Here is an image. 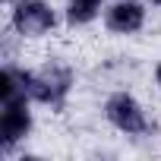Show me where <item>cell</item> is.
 Wrapping results in <instances>:
<instances>
[{"label": "cell", "mask_w": 161, "mask_h": 161, "mask_svg": "<svg viewBox=\"0 0 161 161\" xmlns=\"http://www.w3.org/2000/svg\"><path fill=\"white\" fill-rule=\"evenodd\" d=\"M145 25V7L139 0H114L104 10V29L114 35H136Z\"/></svg>", "instance_id": "obj_5"}, {"label": "cell", "mask_w": 161, "mask_h": 161, "mask_svg": "<svg viewBox=\"0 0 161 161\" xmlns=\"http://www.w3.org/2000/svg\"><path fill=\"white\" fill-rule=\"evenodd\" d=\"M148 3H155V7H161V0H148Z\"/></svg>", "instance_id": "obj_8"}, {"label": "cell", "mask_w": 161, "mask_h": 161, "mask_svg": "<svg viewBox=\"0 0 161 161\" xmlns=\"http://www.w3.org/2000/svg\"><path fill=\"white\" fill-rule=\"evenodd\" d=\"M104 120L114 130H120L123 136H145L152 130L145 108L136 101V95H130L123 89L108 95V101H104Z\"/></svg>", "instance_id": "obj_2"}, {"label": "cell", "mask_w": 161, "mask_h": 161, "mask_svg": "<svg viewBox=\"0 0 161 161\" xmlns=\"http://www.w3.org/2000/svg\"><path fill=\"white\" fill-rule=\"evenodd\" d=\"M155 86H158V89H161V63H158V66H155Z\"/></svg>", "instance_id": "obj_7"}, {"label": "cell", "mask_w": 161, "mask_h": 161, "mask_svg": "<svg viewBox=\"0 0 161 161\" xmlns=\"http://www.w3.org/2000/svg\"><path fill=\"white\" fill-rule=\"evenodd\" d=\"M76 86V76H73V66L63 63V60H47L41 63L38 69H29L25 73V89H29V98L44 104V108H54L60 111L69 98Z\"/></svg>", "instance_id": "obj_1"}, {"label": "cell", "mask_w": 161, "mask_h": 161, "mask_svg": "<svg viewBox=\"0 0 161 161\" xmlns=\"http://www.w3.org/2000/svg\"><path fill=\"white\" fill-rule=\"evenodd\" d=\"M101 0H66V22L69 25H86L98 16Z\"/></svg>", "instance_id": "obj_6"}, {"label": "cell", "mask_w": 161, "mask_h": 161, "mask_svg": "<svg viewBox=\"0 0 161 161\" xmlns=\"http://www.w3.org/2000/svg\"><path fill=\"white\" fill-rule=\"evenodd\" d=\"M10 25L19 38H44L57 25V13L44 0H13L10 3Z\"/></svg>", "instance_id": "obj_3"}, {"label": "cell", "mask_w": 161, "mask_h": 161, "mask_svg": "<svg viewBox=\"0 0 161 161\" xmlns=\"http://www.w3.org/2000/svg\"><path fill=\"white\" fill-rule=\"evenodd\" d=\"M32 98H10L0 101V145L10 155L19 142L29 139L32 133V111H29Z\"/></svg>", "instance_id": "obj_4"}]
</instances>
